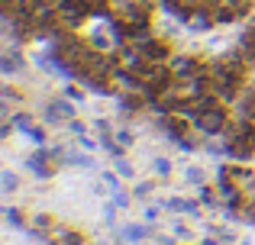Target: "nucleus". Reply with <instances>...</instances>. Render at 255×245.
I'll return each instance as SVG.
<instances>
[{"instance_id": "12", "label": "nucleus", "mask_w": 255, "mask_h": 245, "mask_svg": "<svg viewBox=\"0 0 255 245\" xmlns=\"http://www.w3.org/2000/svg\"><path fill=\"white\" fill-rule=\"evenodd\" d=\"M200 203H207V207H217V194H213V187L200 184Z\"/></svg>"}, {"instance_id": "6", "label": "nucleus", "mask_w": 255, "mask_h": 245, "mask_svg": "<svg viewBox=\"0 0 255 245\" xmlns=\"http://www.w3.org/2000/svg\"><path fill=\"white\" fill-rule=\"evenodd\" d=\"M45 239H49V245H84V236L78 233V229L65 226V223H55Z\"/></svg>"}, {"instance_id": "16", "label": "nucleus", "mask_w": 255, "mask_h": 245, "mask_svg": "<svg viewBox=\"0 0 255 245\" xmlns=\"http://www.w3.org/2000/svg\"><path fill=\"white\" fill-rule=\"evenodd\" d=\"M155 174L158 177H168L171 174V162H168V158H155Z\"/></svg>"}, {"instance_id": "4", "label": "nucleus", "mask_w": 255, "mask_h": 245, "mask_svg": "<svg viewBox=\"0 0 255 245\" xmlns=\"http://www.w3.org/2000/svg\"><path fill=\"white\" fill-rule=\"evenodd\" d=\"M168 68H171L174 78H191V75H197V71H204L207 65L197 62L194 55H187V52H181V55H171L168 58Z\"/></svg>"}, {"instance_id": "7", "label": "nucleus", "mask_w": 255, "mask_h": 245, "mask_svg": "<svg viewBox=\"0 0 255 245\" xmlns=\"http://www.w3.org/2000/svg\"><path fill=\"white\" fill-rule=\"evenodd\" d=\"M236 52H239V58H243L249 68H255V26L252 23H249V29L236 39Z\"/></svg>"}, {"instance_id": "11", "label": "nucleus", "mask_w": 255, "mask_h": 245, "mask_svg": "<svg viewBox=\"0 0 255 245\" xmlns=\"http://www.w3.org/2000/svg\"><path fill=\"white\" fill-rule=\"evenodd\" d=\"M168 207H171V210H184V213H197V203L181 200V197H171V200H168Z\"/></svg>"}, {"instance_id": "33", "label": "nucleus", "mask_w": 255, "mask_h": 245, "mask_svg": "<svg viewBox=\"0 0 255 245\" xmlns=\"http://www.w3.org/2000/svg\"><path fill=\"white\" fill-rule=\"evenodd\" d=\"M13 3V0H0V6H10Z\"/></svg>"}, {"instance_id": "27", "label": "nucleus", "mask_w": 255, "mask_h": 245, "mask_svg": "<svg viewBox=\"0 0 255 245\" xmlns=\"http://www.w3.org/2000/svg\"><path fill=\"white\" fill-rule=\"evenodd\" d=\"M152 194V184H139L136 187V197H149Z\"/></svg>"}, {"instance_id": "15", "label": "nucleus", "mask_w": 255, "mask_h": 245, "mask_svg": "<svg viewBox=\"0 0 255 245\" xmlns=\"http://www.w3.org/2000/svg\"><path fill=\"white\" fill-rule=\"evenodd\" d=\"M123 236H126V239H145V236H149V229H142V226H126Z\"/></svg>"}, {"instance_id": "3", "label": "nucleus", "mask_w": 255, "mask_h": 245, "mask_svg": "<svg viewBox=\"0 0 255 245\" xmlns=\"http://www.w3.org/2000/svg\"><path fill=\"white\" fill-rule=\"evenodd\" d=\"M207 6H210L217 26H230V23H239V19L252 16L255 0H207Z\"/></svg>"}, {"instance_id": "19", "label": "nucleus", "mask_w": 255, "mask_h": 245, "mask_svg": "<svg viewBox=\"0 0 255 245\" xmlns=\"http://www.w3.org/2000/svg\"><path fill=\"white\" fill-rule=\"evenodd\" d=\"M113 220H117V203H104V223L113 226Z\"/></svg>"}, {"instance_id": "23", "label": "nucleus", "mask_w": 255, "mask_h": 245, "mask_svg": "<svg viewBox=\"0 0 255 245\" xmlns=\"http://www.w3.org/2000/svg\"><path fill=\"white\" fill-rule=\"evenodd\" d=\"M117 174H123V177H132V164H126V162H117Z\"/></svg>"}, {"instance_id": "21", "label": "nucleus", "mask_w": 255, "mask_h": 245, "mask_svg": "<svg viewBox=\"0 0 255 245\" xmlns=\"http://www.w3.org/2000/svg\"><path fill=\"white\" fill-rule=\"evenodd\" d=\"M3 100H23V94H19L13 84H3Z\"/></svg>"}, {"instance_id": "26", "label": "nucleus", "mask_w": 255, "mask_h": 245, "mask_svg": "<svg viewBox=\"0 0 255 245\" xmlns=\"http://www.w3.org/2000/svg\"><path fill=\"white\" fill-rule=\"evenodd\" d=\"M78 142H81V149H84V152H94V139H87V136H78Z\"/></svg>"}, {"instance_id": "5", "label": "nucleus", "mask_w": 255, "mask_h": 245, "mask_svg": "<svg viewBox=\"0 0 255 245\" xmlns=\"http://www.w3.org/2000/svg\"><path fill=\"white\" fill-rule=\"evenodd\" d=\"M184 26H187L191 32H210L213 26H217V19H213L210 6L200 3V6H194V10H191V16H187V23H184Z\"/></svg>"}, {"instance_id": "17", "label": "nucleus", "mask_w": 255, "mask_h": 245, "mask_svg": "<svg viewBox=\"0 0 255 245\" xmlns=\"http://www.w3.org/2000/svg\"><path fill=\"white\" fill-rule=\"evenodd\" d=\"M184 177H187L191 184H204V171L194 168V164H191V168H184Z\"/></svg>"}, {"instance_id": "13", "label": "nucleus", "mask_w": 255, "mask_h": 245, "mask_svg": "<svg viewBox=\"0 0 255 245\" xmlns=\"http://www.w3.org/2000/svg\"><path fill=\"white\" fill-rule=\"evenodd\" d=\"M3 213H6V220H10V223H13V226H19V229H26V220H23V213H19V210H13V207H6V210H3Z\"/></svg>"}, {"instance_id": "30", "label": "nucleus", "mask_w": 255, "mask_h": 245, "mask_svg": "<svg viewBox=\"0 0 255 245\" xmlns=\"http://www.w3.org/2000/svg\"><path fill=\"white\" fill-rule=\"evenodd\" d=\"M145 220L155 223V220H158V207H149V210H145Z\"/></svg>"}, {"instance_id": "28", "label": "nucleus", "mask_w": 255, "mask_h": 245, "mask_svg": "<svg viewBox=\"0 0 255 245\" xmlns=\"http://www.w3.org/2000/svg\"><path fill=\"white\" fill-rule=\"evenodd\" d=\"M68 126H71V132H78V136H84V129H87V126H84V123H78V120H71Z\"/></svg>"}, {"instance_id": "10", "label": "nucleus", "mask_w": 255, "mask_h": 245, "mask_svg": "<svg viewBox=\"0 0 255 245\" xmlns=\"http://www.w3.org/2000/svg\"><path fill=\"white\" fill-rule=\"evenodd\" d=\"M0 184H3V194H13L19 187V177L13 171H0Z\"/></svg>"}, {"instance_id": "20", "label": "nucleus", "mask_w": 255, "mask_h": 245, "mask_svg": "<svg viewBox=\"0 0 255 245\" xmlns=\"http://www.w3.org/2000/svg\"><path fill=\"white\" fill-rule=\"evenodd\" d=\"M117 142L123 145V149H129V145L136 142V139H132V132H129V129H120V132H117Z\"/></svg>"}, {"instance_id": "8", "label": "nucleus", "mask_w": 255, "mask_h": 245, "mask_svg": "<svg viewBox=\"0 0 255 245\" xmlns=\"http://www.w3.org/2000/svg\"><path fill=\"white\" fill-rule=\"evenodd\" d=\"M23 68V55H19V52H6L3 58H0V71H3V75H13V71H19Z\"/></svg>"}, {"instance_id": "2", "label": "nucleus", "mask_w": 255, "mask_h": 245, "mask_svg": "<svg viewBox=\"0 0 255 245\" xmlns=\"http://www.w3.org/2000/svg\"><path fill=\"white\" fill-rule=\"evenodd\" d=\"M94 10L87 0H58V29L65 32H81L91 23Z\"/></svg>"}, {"instance_id": "18", "label": "nucleus", "mask_w": 255, "mask_h": 245, "mask_svg": "<svg viewBox=\"0 0 255 245\" xmlns=\"http://www.w3.org/2000/svg\"><path fill=\"white\" fill-rule=\"evenodd\" d=\"M13 126H16V129H29V126H32V116L29 113H16V116H13Z\"/></svg>"}, {"instance_id": "14", "label": "nucleus", "mask_w": 255, "mask_h": 245, "mask_svg": "<svg viewBox=\"0 0 255 245\" xmlns=\"http://www.w3.org/2000/svg\"><path fill=\"white\" fill-rule=\"evenodd\" d=\"M68 162H71V164H78V168H84V171H87V168H94V158H91V155H68Z\"/></svg>"}, {"instance_id": "24", "label": "nucleus", "mask_w": 255, "mask_h": 245, "mask_svg": "<svg viewBox=\"0 0 255 245\" xmlns=\"http://www.w3.org/2000/svg\"><path fill=\"white\" fill-rule=\"evenodd\" d=\"M113 203H117V207H129V197L120 194V190H113Z\"/></svg>"}, {"instance_id": "25", "label": "nucleus", "mask_w": 255, "mask_h": 245, "mask_svg": "<svg viewBox=\"0 0 255 245\" xmlns=\"http://www.w3.org/2000/svg\"><path fill=\"white\" fill-rule=\"evenodd\" d=\"M78 84H81V81H78ZM78 84H68V90H65V94H68V97H78V100H81V97H84V90L78 87Z\"/></svg>"}, {"instance_id": "1", "label": "nucleus", "mask_w": 255, "mask_h": 245, "mask_svg": "<svg viewBox=\"0 0 255 245\" xmlns=\"http://www.w3.org/2000/svg\"><path fill=\"white\" fill-rule=\"evenodd\" d=\"M223 152L236 162H252L255 158V120H236L226 126L223 132Z\"/></svg>"}, {"instance_id": "9", "label": "nucleus", "mask_w": 255, "mask_h": 245, "mask_svg": "<svg viewBox=\"0 0 255 245\" xmlns=\"http://www.w3.org/2000/svg\"><path fill=\"white\" fill-rule=\"evenodd\" d=\"M49 110H55V113L62 116V120H71V116H75V107H71L68 100H62V97H55V100L49 103Z\"/></svg>"}, {"instance_id": "31", "label": "nucleus", "mask_w": 255, "mask_h": 245, "mask_svg": "<svg viewBox=\"0 0 255 245\" xmlns=\"http://www.w3.org/2000/svg\"><path fill=\"white\" fill-rule=\"evenodd\" d=\"M97 129L104 132V136H110V123H107V120H97Z\"/></svg>"}, {"instance_id": "32", "label": "nucleus", "mask_w": 255, "mask_h": 245, "mask_svg": "<svg viewBox=\"0 0 255 245\" xmlns=\"http://www.w3.org/2000/svg\"><path fill=\"white\" fill-rule=\"evenodd\" d=\"M104 181H107V184H110V187H113V190H117V174H110V171H107V174H104Z\"/></svg>"}, {"instance_id": "22", "label": "nucleus", "mask_w": 255, "mask_h": 245, "mask_svg": "<svg viewBox=\"0 0 255 245\" xmlns=\"http://www.w3.org/2000/svg\"><path fill=\"white\" fill-rule=\"evenodd\" d=\"M26 132H29V139H32V142H36V145H42V142H45V132L39 129V126H29V129H26Z\"/></svg>"}, {"instance_id": "29", "label": "nucleus", "mask_w": 255, "mask_h": 245, "mask_svg": "<svg viewBox=\"0 0 255 245\" xmlns=\"http://www.w3.org/2000/svg\"><path fill=\"white\" fill-rule=\"evenodd\" d=\"M174 233H178L181 239H191V229H187V226H181V223H178V226H174Z\"/></svg>"}]
</instances>
